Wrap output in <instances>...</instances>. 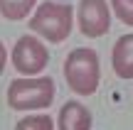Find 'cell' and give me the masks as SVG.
<instances>
[{"instance_id": "cell-1", "label": "cell", "mask_w": 133, "mask_h": 130, "mask_svg": "<svg viewBox=\"0 0 133 130\" xmlns=\"http://www.w3.org/2000/svg\"><path fill=\"white\" fill-rule=\"evenodd\" d=\"M54 96L52 76H17L8 86V106L12 111H44L54 103Z\"/></svg>"}, {"instance_id": "cell-2", "label": "cell", "mask_w": 133, "mask_h": 130, "mask_svg": "<svg viewBox=\"0 0 133 130\" xmlns=\"http://www.w3.org/2000/svg\"><path fill=\"white\" fill-rule=\"evenodd\" d=\"M71 27H74V7L69 3L47 0L37 5V10L30 17V29L52 44L64 42L71 34Z\"/></svg>"}, {"instance_id": "cell-3", "label": "cell", "mask_w": 133, "mask_h": 130, "mask_svg": "<svg viewBox=\"0 0 133 130\" xmlns=\"http://www.w3.org/2000/svg\"><path fill=\"white\" fill-rule=\"evenodd\" d=\"M64 79H66V86L76 96L96 93L99 81H101V66H99V57H96L94 49L89 47L71 49L64 59Z\"/></svg>"}, {"instance_id": "cell-4", "label": "cell", "mask_w": 133, "mask_h": 130, "mask_svg": "<svg viewBox=\"0 0 133 130\" xmlns=\"http://www.w3.org/2000/svg\"><path fill=\"white\" fill-rule=\"evenodd\" d=\"M10 62H12V66L17 69L20 74H25V76H37L49 64L47 44H44L37 34H22V37L12 44Z\"/></svg>"}, {"instance_id": "cell-5", "label": "cell", "mask_w": 133, "mask_h": 130, "mask_svg": "<svg viewBox=\"0 0 133 130\" xmlns=\"http://www.w3.org/2000/svg\"><path fill=\"white\" fill-rule=\"evenodd\" d=\"M74 17L84 37H101L111 27V7L106 0H79Z\"/></svg>"}, {"instance_id": "cell-6", "label": "cell", "mask_w": 133, "mask_h": 130, "mask_svg": "<svg viewBox=\"0 0 133 130\" xmlns=\"http://www.w3.org/2000/svg\"><path fill=\"white\" fill-rule=\"evenodd\" d=\"M91 111L81 101H66L59 108L57 116V128L59 130H91Z\"/></svg>"}, {"instance_id": "cell-7", "label": "cell", "mask_w": 133, "mask_h": 130, "mask_svg": "<svg viewBox=\"0 0 133 130\" xmlns=\"http://www.w3.org/2000/svg\"><path fill=\"white\" fill-rule=\"evenodd\" d=\"M111 66H114L116 76L133 79V32L116 39L114 49H111Z\"/></svg>"}, {"instance_id": "cell-8", "label": "cell", "mask_w": 133, "mask_h": 130, "mask_svg": "<svg viewBox=\"0 0 133 130\" xmlns=\"http://www.w3.org/2000/svg\"><path fill=\"white\" fill-rule=\"evenodd\" d=\"M35 5H37V0H0V15L5 20L17 22V20H25L32 12Z\"/></svg>"}, {"instance_id": "cell-9", "label": "cell", "mask_w": 133, "mask_h": 130, "mask_svg": "<svg viewBox=\"0 0 133 130\" xmlns=\"http://www.w3.org/2000/svg\"><path fill=\"white\" fill-rule=\"evenodd\" d=\"M15 130H54V120L47 116V113H37V116L20 118Z\"/></svg>"}, {"instance_id": "cell-10", "label": "cell", "mask_w": 133, "mask_h": 130, "mask_svg": "<svg viewBox=\"0 0 133 130\" xmlns=\"http://www.w3.org/2000/svg\"><path fill=\"white\" fill-rule=\"evenodd\" d=\"M111 10L123 25L133 27V0H111Z\"/></svg>"}, {"instance_id": "cell-11", "label": "cell", "mask_w": 133, "mask_h": 130, "mask_svg": "<svg viewBox=\"0 0 133 130\" xmlns=\"http://www.w3.org/2000/svg\"><path fill=\"white\" fill-rule=\"evenodd\" d=\"M5 64H8V49L0 42V76H3V71H5Z\"/></svg>"}]
</instances>
